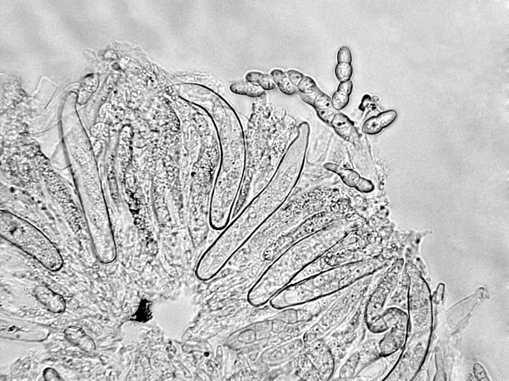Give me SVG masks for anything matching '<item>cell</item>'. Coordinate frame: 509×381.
<instances>
[{
    "label": "cell",
    "instance_id": "obj_1",
    "mask_svg": "<svg viewBox=\"0 0 509 381\" xmlns=\"http://www.w3.org/2000/svg\"><path fill=\"white\" fill-rule=\"evenodd\" d=\"M299 178L296 167L288 161H282L264 188L240 211L202 254L196 266V277L207 281L216 276L284 204Z\"/></svg>",
    "mask_w": 509,
    "mask_h": 381
},
{
    "label": "cell",
    "instance_id": "obj_2",
    "mask_svg": "<svg viewBox=\"0 0 509 381\" xmlns=\"http://www.w3.org/2000/svg\"><path fill=\"white\" fill-rule=\"evenodd\" d=\"M211 113L220 149V163L211 195L209 223L216 229L230 222L240 189L245 166L244 131L237 114L223 98L213 103Z\"/></svg>",
    "mask_w": 509,
    "mask_h": 381
},
{
    "label": "cell",
    "instance_id": "obj_3",
    "mask_svg": "<svg viewBox=\"0 0 509 381\" xmlns=\"http://www.w3.org/2000/svg\"><path fill=\"white\" fill-rule=\"evenodd\" d=\"M310 242L309 239L295 242L268 266L248 292L250 305L255 307L265 305L293 281L310 260Z\"/></svg>",
    "mask_w": 509,
    "mask_h": 381
},
{
    "label": "cell",
    "instance_id": "obj_4",
    "mask_svg": "<svg viewBox=\"0 0 509 381\" xmlns=\"http://www.w3.org/2000/svg\"><path fill=\"white\" fill-rule=\"evenodd\" d=\"M0 236L51 271L59 270L64 260L59 249L40 229L7 211L0 212Z\"/></svg>",
    "mask_w": 509,
    "mask_h": 381
},
{
    "label": "cell",
    "instance_id": "obj_5",
    "mask_svg": "<svg viewBox=\"0 0 509 381\" xmlns=\"http://www.w3.org/2000/svg\"><path fill=\"white\" fill-rule=\"evenodd\" d=\"M287 116L282 108L254 109L244 131L245 166L240 191L249 184L254 172L268 149L280 124Z\"/></svg>",
    "mask_w": 509,
    "mask_h": 381
},
{
    "label": "cell",
    "instance_id": "obj_6",
    "mask_svg": "<svg viewBox=\"0 0 509 381\" xmlns=\"http://www.w3.org/2000/svg\"><path fill=\"white\" fill-rule=\"evenodd\" d=\"M298 134V124L287 115L278 127L271 144L247 186L240 191L236 206L242 209L267 185L289 146Z\"/></svg>",
    "mask_w": 509,
    "mask_h": 381
},
{
    "label": "cell",
    "instance_id": "obj_7",
    "mask_svg": "<svg viewBox=\"0 0 509 381\" xmlns=\"http://www.w3.org/2000/svg\"><path fill=\"white\" fill-rule=\"evenodd\" d=\"M395 308H389L383 311L382 318L388 328L391 330L379 342L378 347L381 356H388L396 351L402 345L405 337V317L401 311Z\"/></svg>",
    "mask_w": 509,
    "mask_h": 381
},
{
    "label": "cell",
    "instance_id": "obj_8",
    "mask_svg": "<svg viewBox=\"0 0 509 381\" xmlns=\"http://www.w3.org/2000/svg\"><path fill=\"white\" fill-rule=\"evenodd\" d=\"M310 346L313 348L312 355L315 369L320 380H327L332 376L335 367L334 357L329 346L319 339Z\"/></svg>",
    "mask_w": 509,
    "mask_h": 381
},
{
    "label": "cell",
    "instance_id": "obj_9",
    "mask_svg": "<svg viewBox=\"0 0 509 381\" xmlns=\"http://www.w3.org/2000/svg\"><path fill=\"white\" fill-rule=\"evenodd\" d=\"M37 300L50 311L60 313L66 309V302L63 297L46 286H39L34 290Z\"/></svg>",
    "mask_w": 509,
    "mask_h": 381
},
{
    "label": "cell",
    "instance_id": "obj_10",
    "mask_svg": "<svg viewBox=\"0 0 509 381\" xmlns=\"http://www.w3.org/2000/svg\"><path fill=\"white\" fill-rule=\"evenodd\" d=\"M397 112L393 109L383 111L376 116L367 119L362 126V132L367 135H374L389 127L396 119Z\"/></svg>",
    "mask_w": 509,
    "mask_h": 381
},
{
    "label": "cell",
    "instance_id": "obj_11",
    "mask_svg": "<svg viewBox=\"0 0 509 381\" xmlns=\"http://www.w3.org/2000/svg\"><path fill=\"white\" fill-rule=\"evenodd\" d=\"M66 339L71 344L79 347L86 353H90L96 349L93 339L87 335L83 329L76 326L66 328L64 332Z\"/></svg>",
    "mask_w": 509,
    "mask_h": 381
},
{
    "label": "cell",
    "instance_id": "obj_12",
    "mask_svg": "<svg viewBox=\"0 0 509 381\" xmlns=\"http://www.w3.org/2000/svg\"><path fill=\"white\" fill-rule=\"evenodd\" d=\"M330 124L336 133L343 139L350 141L354 137L355 130L353 122L345 114L336 113Z\"/></svg>",
    "mask_w": 509,
    "mask_h": 381
},
{
    "label": "cell",
    "instance_id": "obj_13",
    "mask_svg": "<svg viewBox=\"0 0 509 381\" xmlns=\"http://www.w3.org/2000/svg\"><path fill=\"white\" fill-rule=\"evenodd\" d=\"M302 100L312 106L315 110L329 109L333 107L332 99L319 88L310 94L299 93Z\"/></svg>",
    "mask_w": 509,
    "mask_h": 381
},
{
    "label": "cell",
    "instance_id": "obj_14",
    "mask_svg": "<svg viewBox=\"0 0 509 381\" xmlns=\"http://www.w3.org/2000/svg\"><path fill=\"white\" fill-rule=\"evenodd\" d=\"M324 167L327 170L339 175L343 182L350 187H355L361 177L355 170L343 168L334 163H326L324 165Z\"/></svg>",
    "mask_w": 509,
    "mask_h": 381
},
{
    "label": "cell",
    "instance_id": "obj_15",
    "mask_svg": "<svg viewBox=\"0 0 509 381\" xmlns=\"http://www.w3.org/2000/svg\"><path fill=\"white\" fill-rule=\"evenodd\" d=\"M230 89L234 93L251 97H259L265 94L264 90L260 87L247 81L233 82L230 86Z\"/></svg>",
    "mask_w": 509,
    "mask_h": 381
},
{
    "label": "cell",
    "instance_id": "obj_16",
    "mask_svg": "<svg viewBox=\"0 0 509 381\" xmlns=\"http://www.w3.org/2000/svg\"><path fill=\"white\" fill-rule=\"evenodd\" d=\"M270 76L281 92L288 95H292L297 92V88L290 82L286 74L282 71L273 70Z\"/></svg>",
    "mask_w": 509,
    "mask_h": 381
},
{
    "label": "cell",
    "instance_id": "obj_17",
    "mask_svg": "<svg viewBox=\"0 0 509 381\" xmlns=\"http://www.w3.org/2000/svg\"><path fill=\"white\" fill-rule=\"evenodd\" d=\"M246 79L248 82L259 86L264 90H272L275 87V84L271 76L268 74L251 72L246 75Z\"/></svg>",
    "mask_w": 509,
    "mask_h": 381
},
{
    "label": "cell",
    "instance_id": "obj_18",
    "mask_svg": "<svg viewBox=\"0 0 509 381\" xmlns=\"http://www.w3.org/2000/svg\"><path fill=\"white\" fill-rule=\"evenodd\" d=\"M360 361L359 352H355L351 354L341 367L339 373L340 379H350L355 375L356 370H358Z\"/></svg>",
    "mask_w": 509,
    "mask_h": 381
},
{
    "label": "cell",
    "instance_id": "obj_19",
    "mask_svg": "<svg viewBox=\"0 0 509 381\" xmlns=\"http://www.w3.org/2000/svg\"><path fill=\"white\" fill-rule=\"evenodd\" d=\"M81 83L80 95V98L83 95L84 96L83 100L84 102L85 99L87 100L91 93L95 90L98 85V79L96 76L90 75L83 78Z\"/></svg>",
    "mask_w": 509,
    "mask_h": 381
},
{
    "label": "cell",
    "instance_id": "obj_20",
    "mask_svg": "<svg viewBox=\"0 0 509 381\" xmlns=\"http://www.w3.org/2000/svg\"><path fill=\"white\" fill-rule=\"evenodd\" d=\"M352 72V67L350 64L338 63L335 68L336 76L340 82L349 79Z\"/></svg>",
    "mask_w": 509,
    "mask_h": 381
},
{
    "label": "cell",
    "instance_id": "obj_21",
    "mask_svg": "<svg viewBox=\"0 0 509 381\" xmlns=\"http://www.w3.org/2000/svg\"><path fill=\"white\" fill-rule=\"evenodd\" d=\"M331 99L333 107L335 110H340L348 105L349 95L344 92L337 90L333 94Z\"/></svg>",
    "mask_w": 509,
    "mask_h": 381
},
{
    "label": "cell",
    "instance_id": "obj_22",
    "mask_svg": "<svg viewBox=\"0 0 509 381\" xmlns=\"http://www.w3.org/2000/svg\"><path fill=\"white\" fill-rule=\"evenodd\" d=\"M299 93L310 94L315 92L319 88L315 81L308 76H305L297 86Z\"/></svg>",
    "mask_w": 509,
    "mask_h": 381
},
{
    "label": "cell",
    "instance_id": "obj_23",
    "mask_svg": "<svg viewBox=\"0 0 509 381\" xmlns=\"http://www.w3.org/2000/svg\"><path fill=\"white\" fill-rule=\"evenodd\" d=\"M338 63L351 64L352 55L349 49L345 46L341 47L337 54Z\"/></svg>",
    "mask_w": 509,
    "mask_h": 381
},
{
    "label": "cell",
    "instance_id": "obj_24",
    "mask_svg": "<svg viewBox=\"0 0 509 381\" xmlns=\"http://www.w3.org/2000/svg\"><path fill=\"white\" fill-rule=\"evenodd\" d=\"M43 376L46 381H61L64 380L60 376L58 372L53 368H47L43 372Z\"/></svg>",
    "mask_w": 509,
    "mask_h": 381
},
{
    "label": "cell",
    "instance_id": "obj_25",
    "mask_svg": "<svg viewBox=\"0 0 509 381\" xmlns=\"http://www.w3.org/2000/svg\"><path fill=\"white\" fill-rule=\"evenodd\" d=\"M290 82L297 88V85L304 76V75L296 70H290L286 72Z\"/></svg>",
    "mask_w": 509,
    "mask_h": 381
},
{
    "label": "cell",
    "instance_id": "obj_26",
    "mask_svg": "<svg viewBox=\"0 0 509 381\" xmlns=\"http://www.w3.org/2000/svg\"><path fill=\"white\" fill-rule=\"evenodd\" d=\"M355 187L360 191L369 192L373 190L374 186L370 180L360 177Z\"/></svg>",
    "mask_w": 509,
    "mask_h": 381
},
{
    "label": "cell",
    "instance_id": "obj_27",
    "mask_svg": "<svg viewBox=\"0 0 509 381\" xmlns=\"http://www.w3.org/2000/svg\"><path fill=\"white\" fill-rule=\"evenodd\" d=\"M318 117L324 122L330 124L333 119L335 112L331 109L316 110Z\"/></svg>",
    "mask_w": 509,
    "mask_h": 381
},
{
    "label": "cell",
    "instance_id": "obj_28",
    "mask_svg": "<svg viewBox=\"0 0 509 381\" xmlns=\"http://www.w3.org/2000/svg\"><path fill=\"white\" fill-rule=\"evenodd\" d=\"M473 371L477 380L489 381L485 370L480 364H476L474 365Z\"/></svg>",
    "mask_w": 509,
    "mask_h": 381
},
{
    "label": "cell",
    "instance_id": "obj_29",
    "mask_svg": "<svg viewBox=\"0 0 509 381\" xmlns=\"http://www.w3.org/2000/svg\"><path fill=\"white\" fill-rule=\"evenodd\" d=\"M353 88L352 80L349 79L345 81L340 82L338 85L337 90L344 92L350 95L351 93Z\"/></svg>",
    "mask_w": 509,
    "mask_h": 381
}]
</instances>
